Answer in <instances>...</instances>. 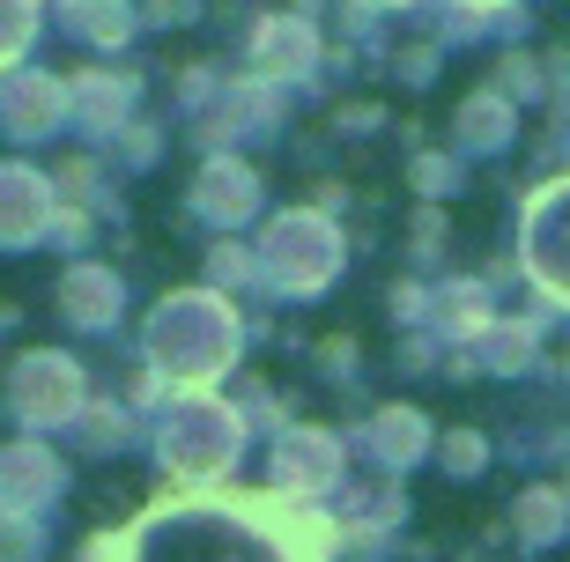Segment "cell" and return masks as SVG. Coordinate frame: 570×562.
<instances>
[{"instance_id":"6da1fadb","label":"cell","mask_w":570,"mask_h":562,"mask_svg":"<svg viewBox=\"0 0 570 562\" xmlns=\"http://www.w3.org/2000/svg\"><path fill=\"white\" fill-rule=\"evenodd\" d=\"M318 525H296L267 503H223V496H186L156 503L148 519L127 525V562H318Z\"/></svg>"},{"instance_id":"7a4b0ae2","label":"cell","mask_w":570,"mask_h":562,"mask_svg":"<svg viewBox=\"0 0 570 562\" xmlns=\"http://www.w3.org/2000/svg\"><path fill=\"white\" fill-rule=\"evenodd\" d=\"M237 452H245V415L223 407V400H186V407L164 422V437H156V459H164V474L178 481V489L230 481Z\"/></svg>"},{"instance_id":"3957f363","label":"cell","mask_w":570,"mask_h":562,"mask_svg":"<svg viewBox=\"0 0 570 562\" xmlns=\"http://www.w3.org/2000/svg\"><path fill=\"white\" fill-rule=\"evenodd\" d=\"M237 348V318L223 296H170L164 318L148 326V355H164L170 377H223Z\"/></svg>"},{"instance_id":"277c9868","label":"cell","mask_w":570,"mask_h":562,"mask_svg":"<svg viewBox=\"0 0 570 562\" xmlns=\"http://www.w3.org/2000/svg\"><path fill=\"white\" fill-rule=\"evenodd\" d=\"M326 267H341V252L312 215H282V223L267 229V274H275L282 289H318Z\"/></svg>"},{"instance_id":"5b68a950","label":"cell","mask_w":570,"mask_h":562,"mask_svg":"<svg viewBox=\"0 0 570 562\" xmlns=\"http://www.w3.org/2000/svg\"><path fill=\"white\" fill-rule=\"evenodd\" d=\"M82 407V371L67 355H22L16 363V415L22 422H67Z\"/></svg>"},{"instance_id":"8992f818","label":"cell","mask_w":570,"mask_h":562,"mask_svg":"<svg viewBox=\"0 0 570 562\" xmlns=\"http://www.w3.org/2000/svg\"><path fill=\"white\" fill-rule=\"evenodd\" d=\"M334 474H341V452H334L326 437H312V430H296V437L275 444L267 489H275L282 503H296V496H318V489H334Z\"/></svg>"},{"instance_id":"52a82bcc","label":"cell","mask_w":570,"mask_h":562,"mask_svg":"<svg viewBox=\"0 0 570 562\" xmlns=\"http://www.w3.org/2000/svg\"><path fill=\"white\" fill-rule=\"evenodd\" d=\"M60 459L45 452V444H8L0 452V496H8V511H38V503L60 496Z\"/></svg>"},{"instance_id":"ba28073f","label":"cell","mask_w":570,"mask_h":562,"mask_svg":"<svg viewBox=\"0 0 570 562\" xmlns=\"http://www.w3.org/2000/svg\"><path fill=\"white\" fill-rule=\"evenodd\" d=\"M30 229H45V178L0 170V245H22Z\"/></svg>"},{"instance_id":"9c48e42d","label":"cell","mask_w":570,"mask_h":562,"mask_svg":"<svg viewBox=\"0 0 570 562\" xmlns=\"http://www.w3.org/2000/svg\"><path fill=\"white\" fill-rule=\"evenodd\" d=\"M60 304H67V318H75V326H111V312H119V282H111V274H97V267H75L60 282Z\"/></svg>"},{"instance_id":"30bf717a","label":"cell","mask_w":570,"mask_h":562,"mask_svg":"<svg viewBox=\"0 0 570 562\" xmlns=\"http://www.w3.org/2000/svg\"><path fill=\"white\" fill-rule=\"evenodd\" d=\"M245 208H253V170H237V164H208L200 170V215L237 223Z\"/></svg>"},{"instance_id":"8fae6325","label":"cell","mask_w":570,"mask_h":562,"mask_svg":"<svg viewBox=\"0 0 570 562\" xmlns=\"http://www.w3.org/2000/svg\"><path fill=\"white\" fill-rule=\"evenodd\" d=\"M415 430H423L415 415H379V422H371V444H379V459H407L415 444H423Z\"/></svg>"},{"instance_id":"7c38bea8","label":"cell","mask_w":570,"mask_h":562,"mask_svg":"<svg viewBox=\"0 0 570 562\" xmlns=\"http://www.w3.org/2000/svg\"><path fill=\"white\" fill-rule=\"evenodd\" d=\"M0 525H8V496H0Z\"/></svg>"}]
</instances>
